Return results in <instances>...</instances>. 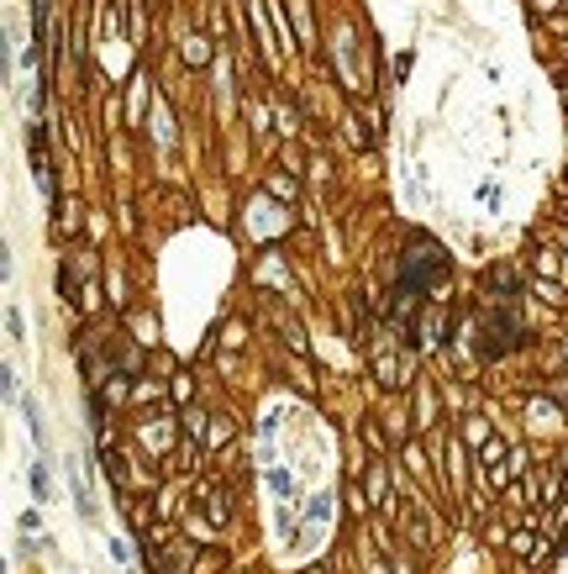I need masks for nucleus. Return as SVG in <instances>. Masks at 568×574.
I'll return each mask as SVG.
<instances>
[{
    "label": "nucleus",
    "mask_w": 568,
    "mask_h": 574,
    "mask_svg": "<svg viewBox=\"0 0 568 574\" xmlns=\"http://www.w3.org/2000/svg\"><path fill=\"white\" fill-rule=\"evenodd\" d=\"M448 269V259H442V248L431 243V237H411V248H405V263H400V296H421V290Z\"/></svg>",
    "instance_id": "obj_1"
}]
</instances>
